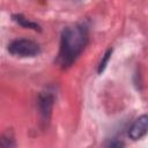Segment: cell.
<instances>
[{
	"mask_svg": "<svg viewBox=\"0 0 148 148\" xmlns=\"http://www.w3.org/2000/svg\"><path fill=\"white\" fill-rule=\"evenodd\" d=\"M148 133V114H142L134 120L128 130V136L132 140H139Z\"/></svg>",
	"mask_w": 148,
	"mask_h": 148,
	"instance_id": "3957f363",
	"label": "cell"
},
{
	"mask_svg": "<svg viewBox=\"0 0 148 148\" xmlns=\"http://www.w3.org/2000/svg\"><path fill=\"white\" fill-rule=\"evenodd\" d=\"M111 53H112V50L109 49V50L106 51V53L103 56V58H102V60H101V62H99V65H98V73H99V74H102L103 71L105 69L106 64H108V61H109V59H110V57H111Z\"/></svg>",
	"mask_w": 148,
	"mask_h": 148,
	"instance_id": "8992f818",
	"label": "cell"
},
{
	"mask_svg": "<svg viewBox=\"0 0 148 148\" xmlns=\"http://www.w3.org/2000/svg\"><path fill=\"white\" fill-rule=\"evenodd\" d=\"M39 110H40V113L42 116L47 119L50 113H51V110H52V104H53V96L49 92H45V94H42L39 96Z\"/></svg>",
	"mask_w": 148,
	"mask_h": 148,
	"instance_id": "277c9868",
	"label": "cell"
},
{
	"mask_svg": "<svg viewBox=\"0 0 148 148\" xmlns=\"http://www.w3.org/2000/svg\"><path fill=\"white\" fill-rule=\"evenodd\" d=\"M8 51L16 57H35L40 52L39 45L30 39H16L8 45Z\"/></svg>",
	"mask_w": 148,
	"mask_h": 148,
	"instance_id": "7a4b0ae2",
	"label": "cell"
},
{
	"mask_svg": "<svg viewBox=\"0 0 148 148\" xmlns=\"http://www.w3.org/2000/svg\"><path fill=\"white\" fill-rule=\"evenodd\" d=\"M88 42V29L83 24L67 27L64 29L60 39V50L57 62L61 67L71 66L83 51Z\"/></svg>",
	"mask_w": 148,
	"mask_h": 148,
	"instance_id": "6da1fadb",
	"label": "cell"
},
{
	"mask_svg": "<svg viewBox=\"0 0 148 148\" xmlns=\"http://www.w3.org/2000/svg\"><path fill=\"white\" fill-rule=\"evenodd\" d=\"M108 146H110V147H120V146H124V143L123 142H120V141H113V142H110Z\"/></svg>",
	"mask_w": 148,
	"mask_h": 148,
	"instance_id": "52a82bcc",
	"label": "cell"
},
{
	"mask_svg": "<svg viewBox=\"0 0 148 148\" xmlns=\"http://www.w3.org/2000/svg\"><path fill=\"white\" fill-rule=\"evenodd\" d=\"M13 20H14L15 22H17V23H18L21 27H23V28L34 29V30H40V28H39V25H38L37 23H35V22H32V21L25 18L24 16H22V15H20V14L13 15Z\"/></svg>",
	"mask_w": 148,
	"mask_h": 148,
	"instance_id": "5b68a950",
	"label": "cell"
}]
</instances>
